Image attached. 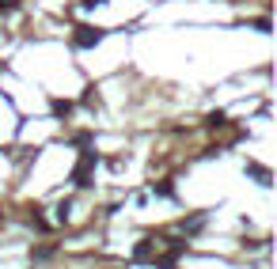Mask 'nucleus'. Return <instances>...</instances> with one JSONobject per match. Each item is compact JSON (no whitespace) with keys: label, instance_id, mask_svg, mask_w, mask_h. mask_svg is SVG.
<instances>
[{"label":"nucleus","instance_id":"5","mask_svg":"<svg viewBox=\"0 0 277 269\" xmlns=\"http://www.w3.org/2000/svg\"><path fill=\"white\" fill-rule=\"evenodd\" d=\"M152 194H160V197H171L175 190H171V182L164 178V182H152Z\"/></svg>","mask_w":277,"mask_h":269},{"label":"nucleus","instance_id":"3","mask_svg":"<svg viewBox=\"0 0 277 269\" xmlns=\"http://www.w3.org/2000/svg\"><path fill=\"white\" fill-rule=\"evenodd\" d=\"M148 258H152V239H141L133 246V262H148Z\"/></svg>","mask_w":277,"mask_h":269},{"label":"nucleus","instance_id":"4","mask_svg":"<svg viewBox=\"0 0 277 269\" xmlns=\"http://www.w3.org/2000/svg\"><path fill=\"white\" fill-rule=\"evenodd\" d=\"M205 126H209V129H224V126H228L224 110H213V114H209V121H205Z\"/></svg>","mask_w":277,"mask_h":269},{"label":"nucleus","instance_id":"2","mask_svg":"<svg viewBox=\"0 0 277 269\" xmlns=\"http://www.w3.org/2000/svg\"><path fill=\"white\" fill-rule=\"evenodd\" d=\"M72 42L80 46V50H91V46H99V42H103V31H99V27H76Z\"/></svg>","mask_w":277,"mask_h":269},{"label":"nucleus","instance_id":"1","mask_svg":"<svg viewBox=\"0 0 277 269\" xmlns=\"http://www.w3.org/2000/svg\"><path fill=\"white\" fill-rule=\"evenodd\" d=\"M95 163H99V156H95V152H84V159L72 167V182H76L80 190L91 186V167H95Z\"/></svg>","mask_w":277,"mask_h":269},{"label":"nucleus","instance_id":"6","mask_svg":"<svg viewBox=\"0 0 277 269\" xmlns=\"http://www.w3.org/2000/svg\"><path fill=\"white\" fill-rule=\"evenodd\" d=\"M19 8V0H0V12H15Z\"/></svg>","mask_w":277,"mask_h":269}]
</instances>
